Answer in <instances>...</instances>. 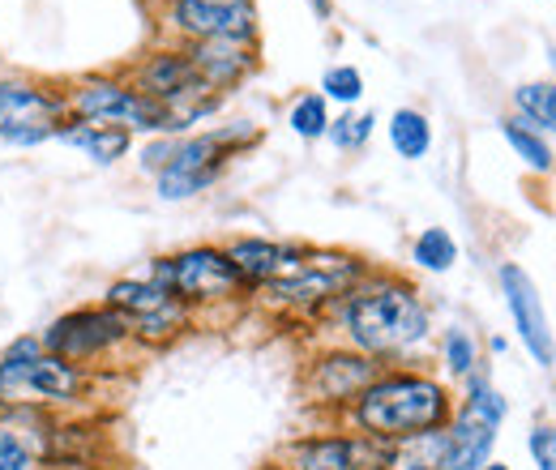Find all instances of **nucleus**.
Segmentation results:
<instances>
[{
    "mask_svg": "<svg viewBox=\"0 0 556 470\" xmlns=\"http://www.w3.org/2000/svg\"><path fill=\"white\" fill-rule=\"evenodd\" d=\"M90 390V372L43 351L39 334L17 338L0 355V406H39L61 410L77 406Z\"/></svg>",
    "mask_w": 556,
    "mask_h": 470,
    "instance_id": "3",
    "label": "nucleus"
},
{
    "mask_svg": "<svg viewBox=\"0 0 556 470\" xmlns=\"http://www.w3.org/2000/svg\"><path fill=\"white\" fill-rule=\"evenodd\" d=\"M287 125H291V134L304 137V141L326 137L330 134V107H326V99H321V94H304V99H295Z\"/></svg>",
    "mask_w": 556,
    "mask_h": 470,
    "instance_id": "26",
    "label": "nucleus"
},
{
    "mask_svg": "<svg viewBox=\"0 0 556 470\" xmlns=\"http://www.w3.org/2000/svg\"><path fill=\"white\" fill-rule=\"evenodd\" d=\"M381 377V364L359 355V351H326L321 359H313L304 390L308 398L321 406H355V398Z\"/></svg>",
    "mask_w": 556,
    "mask_h": 470,
    "instance_id": "15",
    "label": "nucleus"
},
{
    "mask_svg": "<svg viewBox=\"0 0 556 470\" xmlns=\"http://www.w3.org/2000/svg\"><path fill=\"white\" fill-rule=\"evenodd\" d=\"M61 141L73 145V150H81L86 158H94L99 167H112L116 158H125V150H129V141L134 134H125V129H116V125H94V120H65L61 125Z\"/></svg>",
    "mask_w": 556,
    "mask_h": 470,
    "instance_id": "20",
    "label": "nucleus"
},
{
    "mask_svg": "<svg viewBox=\"0 0 556 470\" xmlns=\"http://www.w3.org/2000/svg\"><path fill=\"white\" fill-rule=\"evenodd\" d=\"M445 462H450V432L432 428V432H416V436L390 441L381 470H445Z\"/></svg>",
    "mask_w": 556,
    "mask_h": 470,
    "instance_id": "21",
    "label": "nucleus"
},
{
    "mask_svg": "<svg viewBox=\"0 0 556 470\" xmlns=\"http://www.w3.org/2000/svg\"><path fill=\"white\" fill-rule=\"evenodd\" d=\"M505 398L488 385L484 377H471V390L463 398V410L445 423L450 432V462L445 470H484L496 445V428L505 423Z\"/></svg>",
    "mask_w": 556,
    "mask_h": 470,
    "instance_id": "10",
    "label": "nucleus"
},
{
    "mask_svg": "<svg viewBox=\"0 0 556 470\" xmlns=\"http://www.w3.org/2000/svg\"><path fill=\"white\" fill-rule=\"evenodd\" d=\"M505 141L514 145V154L527 163V167H535V172H553V150H548V141L535 134L531 125H522V120H505Z\"/></svg>",
    "mask_w": 556,
    "mask_h": 470,
    "instance_id": "25",
    "label": "nucleus"
},
{
    "mask_svg": "<svg viewBox=\"0 0 556 470\" xmlns=\"http://www.w3.org/2000/svg\"><path fill=\"white\" fill-rule=\"evenodd\" d=\"M223 253H227V262L236 266L244 287H270L278 278H287L291 269L300 266V257H304V249L275 244V240H253V236L231 240Z\"/></svg>",
    "mask_w": 556,
    "mask_h": 470,
    "instance_id": "18",
    "label": "nucleus"
},
{
    "mask_svg": "<svg viewBox=\"0 0 556 470\" xmlns=\"http://www.w3.org/2000/svg\"><path fill=\"white\" fill-rule=\"evenodd\" d=\"M163 291H172L189 313L198 304H223V300H236L244 291L236 266L227 262L223 249L214 244H198V249H185V253H172V257H159L150 262V274Z\"/></svg>",
    "mask_w": 556,
    "mask_h": 470,
    "instance_id": "5",
    "label": "nucleus"
},
{
    "mask_svg": "<svg viewBox=\"0 0 556 470\" xmlns=\"http://www.w3.org/2000/svg\"><path fill=\"white\" fill-rule=\"evenodd\" d=\"M372 125H377V116L372 112H348V116H339V120H330V141L339 145V150H359L368 137H372Z\"/></svg>",
    "mask_w": 556,
    "mask_h": 470,
    "instance_id": "28",
    "label": "nucleus"
},
{
    "mask_svg": "<svg viewBox=\"0 0 556 470\" xmlns=\"http://www.w3.org/2000/svg\"><path fill=\"white\" fill-rule=\"evenodd\" d=\"M321 99H334V103H359V94H364V77H359V68L351 65H334L326 68V77H321Z\"/></svg>",
    "mask_w": 556,
    "mask_h": 470,
    "instance_id": "29",
    "label": "nucleus"
},
{
    "mask_svg": "<svg viewBox=\"0 0 556 470\" xmlns=\"http://www.w3.org/2000/svg\"><path fill=\"white\" fill-rule=\"evenodd\" d=\"M514 103L522 112V125H535L540 134H556V81H527L514 90Z\"/></svg>",
    "mask_w": 556,
    "mask_h": 470,
    "instance_id": "22",
    "label": "nucleus"
},
{
    "mask_svg": "<svg viewBox=\"0 0 556 470\" xmlns=\"http://www.w3.org/2000/svg\"><path fill=\"white\" fill-rule=\"evenodd\" d=\"M103 304L116 308L129 321L134 338L146 342V346L167 342L180 330H189V308L172 291H163L154 278H121V282H112Z\"/></svg>",
    "mask_w": 556,
    "mask_h": 470,
    "instance_id": "11",
    "label": "nucleus"
},
{
    "mask_svg": "<svg viewBox=\"0 0 556 470\" xmlns=\"http://www.w3.org/2000/svg\"><path fill=\"white\" fill-rule=\"evenodd\" d=\"M73 120H94V125H116L125 134H167V112L150 94H141L134 81L121 77H81L65 94Z\"/></svg>",
    "mask_w": 556,
    "mask_h": 470,
    "instance_id": "4",
    "label": "nucleus"
},
{
    "mask_svg": "<svg viewBox=\"0 0 556 470\" xmlns=\"http://www.w3.org/2000/svg\"><path fill=\"white\" fill-rule=\"evenodd\" d=\"M56 458V415L39 406H0V470H39Z\"/></svg>",
    "mask_w": 556,
    "mask_h": 470,
    "instance_id": "12",
    "label": "nucleus"
},
{
    "mask_svg": "<svg viewBox=\"0 0 556 470\" xmlns=\"http://www.w3.org/2000/svg\"><path fill=\"white\" fill-rule=\"evenodd\" d=\"M412 262L419 269H428V274H445L458 262V244H454V236L445 227H428V231H419L416 244H412Z\"/></svg>",
    "mask_w": 556,
    "mask_h": 470,
    "instance_id": "24",
    "label": "nucleus"
},
{
    "mask_svg": "<svg viewBox=\"0 0 556 470\" xmlns=\"http://www.w3.org/2000/svg\"><path fill=\"white\" fill-rule=\"evenodd\" d=\"M167 30H176L185 43H206V39H257V13L231 9V4H210V0H172L167 4Z\"/></svg>",
    "mask_w": 556,
    "mask_h": 470,
    "instance_id": "14",
    "label": "nucleus"
},
{
    "mask_svg": "<svg viewBox=\"0 0 556 470\" xmlns=\"http://www.w3.org/2000/svg\"><path fill=\"white\" fill-rule=\"evenodd\" d=\"M484 470H509V467H501V462H488Z\"/></svg>",
    "mask_w": 556,
    "mask_h": 470,
    "instance_id": "33",
    "label": "nucleus"
},
{
    "mask_svg": "<svg viewBox=\"0 0 556 470\" xmlns=\"http://www.w3.org/2000/svg\"><path fill=\"white\" fill-rule=\"evenodd\" d=\"M339 321L348 330L351 351H359L377 364L416 351L432 330L428 304L419 300L416 287L403 278H386V274L351 287L339 300Z\"/></svg>",
    "mask_w": 556,
    "mask_h": 470,
    "instance_id": "1",
    "label": "nucleus"
},
{
    "mask_svg": "<svg viewBox=\"0 0 556 470\" xmlns=\"http://www.w3.org/2000/svg\"><path fill=\"white\" fill-rule=\"evenodd\" d=\"M210 4H231V9H249L253 0H210Z\"/></svg>",
    "mask_w": 556,
    "mask_h": 470,
    "instance_id": "32",
    "label": "nucleus"
},
{
    "mask_svg": "<svg viewBox=\"0 0 556 470\" xmlns=\"http://www.w3.org/2000/svg\"><path fill=\"white\" fill-rule=\"evenodd\" d=\"M282 470H381L386 467V445L355 432V436H304L291 441L282 454Z\"/></svg>",
    "mask_w": 556,
    "mask_h": 470,
    "instance_id": "13",
    "label": "nucleus"
},
{
    "mask_svg": "<svg viewBox=\"0 0 556 470\" xmlns=\"http://www.w3.org/2000/svg\"><path fill=\"white\" fill-rule=\"evenodd\" d=\"M368 269L364 262H355L348 253H304L300 266L291 269L287 278H278L270 287H262L275 304L282 308H304V313H317L326 304H339L355 282H364Z\"/></svg>",
    "mask_w": 556,
    "mask_h": 470,
    "instance_id": "7",
    "label": "nucleus"
},
{
    "mask_svg": "<svg viewBox=\"0 0 556 470\" xmlns=\"http://www.w3.org/2000/svg\"><path fill=\"white\" fill-rule=\"evenodd\" d=\"M351 419L364 436L390 445L416 432L445 428L454 419L450 390L428 372H381L351 406Z\"/></svg>",
    "mask_w": 556,
    "mask_h": 470,
    "instance_id": "2",
    "label": "nucleus"
},
{
    "mask_svg": "<svg viewBox=\"0 0 556 470\" xmlns=\"http://www.w3.org/2000/svg\"><path fill=\"white\" fill-rule=\"evenodd\" d=\"M390 145L403 154V158H424L428 145H432V125L428 116L416 107H399L394 120H390Z\"/></svg>",
    "mask_w": 556,
    "mask_h": 470,
    "instance_id": "23",
    "label": "nucleus"
},
{
    "mask_svg": "<svg viewBox=\"0 0 556 470\" xmlns=\"http://www.w3.org/2000/svg\"><path fill=\"white\" fill-rule=\"evenodd\" d=\"M527 449H531V458H535V467L540 470H556V428L540 423V428L531 432Z\"/></svg>",
    "mask_w": 556,
    "mask_h": 470,
    "instance_id": "30",
    "label": "nucleus"
},
{
    "mask_svg": "<svg viewBox=\"0 0 556 470\" xmlns=\"http://www.w3.org/2000/svg\"><path fill=\"white\" fill-rule=\"evenodd\" d=\"M39 470H103L94 458H52L48 467H39Z\"/></svg>",
    "mask_w": 556,
    "mask_h": 470,
    "instance_id": "31",
    "label": "nucleus"
},
{
    "mask_svg": "<svg viewBox=\"0 0 556 470\" xmlns=\"http://www.w3.org/2000/svg\"><path fill=\"white\" fill-rule=\"evenodd\" d=\"M65 120H70V107H65L61 90H48L26 77L0 81V141L35 145V141L61 134Z\"/></svg>",
    "mask_w": 556,
    "mask_h": 470,
    "instance_id": "9",
    "label": "nucleus"
},
{
    "mask_svg": "<svg viewBox=\"0 0 556 470\" xmlns=\"http://www.w3.org/2000/svg\"><path fill=\"white\" fill-rule=\"evenodd\" d=\"M253 129H223V134H202V137H185L172 145V158L167 167L159 172V198L163 202H189L198 198L202 189H210L218 176H223V163L231 158L236 145L253 141Z\"/></svg>",
    "mask_w": 556,
    "mask_h": 470,
    "instance_id": "6",
    "label": "nucleus"
},
{
    "mask_svg": "<svg viewBox=\"0 0 556 470\" xmlns=\"http://www.w3.org/2000/svg\"><path fill=\"white\" fill-rule=\"evenodd\" d=\"M39 342H43V351H52V355L70 359L77 368H86V364L112 355L116 346L134 342V330H129V321H125L116 308L94 304V308L61 313V317L39 334Z\"/></svg>",
    "mask_w": 556,
    "mask_h": 470,
    "instance_id": "8",
    "label": "nucleus"
},
{
    "mask_svg": "<svg viewBox=\"0 0 556 470\" xmlns=\"http://www.w3.org/2000/svg\"><path fill=\"white\" fill-rule=\"evenodd\" d=\"M193 73L206 81L210 90H231L236 81H244L257 68V48L240 43V39H206V43H185Z\"/></svg>",
    "mask_w": 556,
    "mask_h": 470,
    "instance_id": "17",
    "label": "nucleus"
},
{
    "mask_svg": "<svg viewBox=\"0 0 556 470\" xmlns=\"http://www.w3.org/2000/svg\"><path fill=\"white\" fill-rule=\"evenodd\" d=\"M441 359H445V368L454 372V377H471L476 372V338L467 334V330H445V338H441Z\"/></svg>",
    "mask_w": 556,
    "mask_h": 470,
    "instance_id": "27",
    "label": "nucleus"
},
{
    "mask_svg": "<svg viewBox=\"0 0 556 470\" xmlns=\"http://www.w3.org/2000/svg\"><path fill=\"white\" fill-rule=\"evenodd\" d=\"M198 81V73L189 65V52L185 48H172V52H154V56H146L134 73V86H138L141 94H150L154 103H167L172 94H180L185 86H193Z\"/></svg>",
    "mask_w": 556,
    "mask_h": 470,
    "instance_id": "19",
    "label": "nucleus"
},
{
    "mask_svg": "<svg viewBox=\"0 0 556 470\" xmlns=\"http://www.w3.org/2000/svg\"><path fill=\"white\" fill-rule=\"evenodd\" d=\"M548 61H553V68H556V48H548Z\"/></svg>",
    "mask_w": 556,
    "mask_h": 470,
    "instance_id": "34",
    "label": "nucleus"
},
{
    "mask_svg": "<svg viewBox=\"0 0 556 470\" xmlns=\"http://www.w3.org/2000/svg\"><path fill=\"white\" fill-rule=\"evenodd\" d=\"M501 291H505V304H509V317H514V330L522 338V346L531 351L535 364L553 368L556 364V342L548 330V313H544V300L531 282V274L514 262L501 266Z\"/></svg>",
    "mask_w": 556,
    "mask_h": 470,
    "instance_id": "16",
    "label": "nucleus"
}]
</instances>
